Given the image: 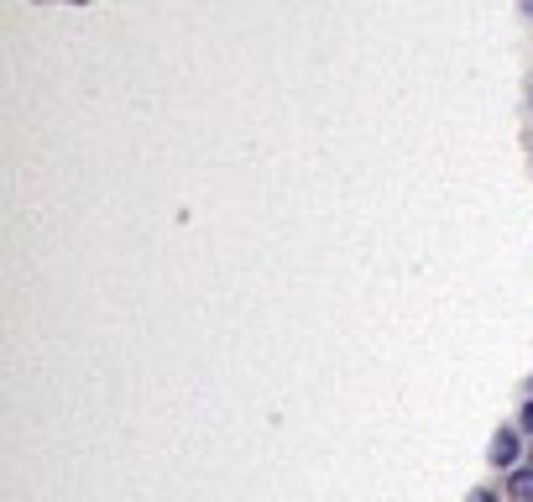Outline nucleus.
Wrapping results in <instances>:
<instances>
[{
  "instance_id": "4",
  "label": "nucleus",
  "mask_w": 533,
  "mask_h": 502,
  "mask_svg": "<svg viewBox=\"0 0 533 502\" xmlns=\"http://www.w3.org/2000/svg\"><path fill=\"white\" fill-rule=\"evenodd\" d=\"M471 502H497L492 492H471Z\"/></svg>"
},
{
  "instance_id": "2",
  "label": "nucleus",
  "mask_w": 533,
  "mask_h": 502,
  "mask_svg": "<svg viewBox=\"0 0 533 502\" xmlns=\"http://www.w3.org/2000/svg\"><path fill=\"white\" fill-rule=\"evenodd\" d=\"M507 497H513V502H533V471H513V482H507Z\"/></svg>"
},
{
  "instance_id": "1",
  "label": "nucleus",
  "mask_w": 533,
  "mask_h": 502,
  "mask_svg": "<svg viewBox=\"0 0 533 502\" xmlns=\"http://www.w3.org/2000/svg\"><path fill=\"white\" fill-rule=\"evenodd\" d=\"M513 461H518V435L502 429V435L492 440V466H513Z\"/></svg>"
},
{
  "instance_id": "3",
  "label": "nucleus",
  "mask_w": 533,
  "mask_h": 502,
  "mask_svg": "<svg viewBox=\"0 0 533 502\" xmlns=\"http://www.w3.org/2000/svg\"><path fill=\"white\" fill-rule=\"evenodd\" d=\"M523 435H533V403L523 408Z\"/></svg>"
},
{
  "instance_id": "5",
  "label": "nucleus",
  "mask_w": 533,
  "mask_h": 502,
  "mask_svg": "<svg viewBox=\"0 0 533 502\" xmlns=\"http://www.w3.org/2000/svg\"><path fill=\"white\" fill-rule=\"evenodd\" d=\"M523 11H528V16H533V0H523Z\"/></svg>"
}]
</instances>
